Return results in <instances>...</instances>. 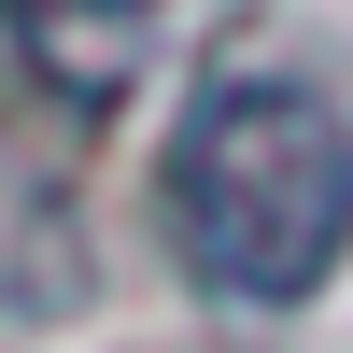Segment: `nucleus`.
Returning a JSON list of instances; mask_svg holds the SVG:
<instances>
[{"mask_svg": "<svg viewBox=\"0 0 353 353\" xmlns=\"http://www.w3.org/2000/svg\"><path fill=\"white\" fill-rule=\"evenodd\" d=\"M170 254L241 311L325 297L353 254V113L297 71H226L170 128Z\"/></svg>", "mask_w": 353, "mask_h": 353, "instance_id": "obj_1", "label": "nucleus"}, {"mask_svg": "<svg viewBox=\"0 0 353 353\" xmlns=\"http://www.w3.org/2000/svg\"><path fill=\"white\" fill-rule=\"evenodd\" d=\"M156 14L170 0H0V43L57 113H113L156 57Z\"/></svg>", "mask_w": 353, "mask_h": 353, "instance_id": "obj_2", "label": "nucleus"}, {"mask_svg": "<svg viewBox=\"0 0 353 353\" xmlns=\"http://www.w3.org/2000/svg\"><path fill=\"white\" fill-rule=\"evenodd\" d=\"M85 297V226H71V184L43 156L0 141V311H71Z\"/></svg>", "mask_w": 353, "mask_h": 353, "instance_id": "obj_3", "label": "nucleus"}]
</instances>
